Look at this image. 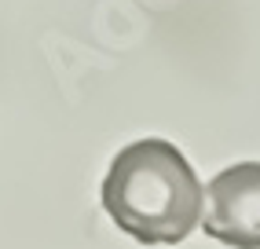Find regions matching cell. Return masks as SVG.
<instances>
[{"instance_id":"cell-1","label":"cell","mask_w":260,"mask_h":249,"mask_svg":"<svg viewBox=\"0 0 260 249\" xmlns=\"http://www.w3.org/2000/svg\"><path fill=\"white\" fill-rule=\"evenodd\" d=\"M205 191L169 139L128 143L103 180V209L143 245H176L202 224Z\"/></svg>"},{"instance_id":"cell-2","label":"cell","mask_w":260,"mask_h":249,"mask_svg":"<svg viewBox=\"0 0 260 249\" xmlns=\"http://www.w3.org/2000/svg\"><path fill=\"white\" fill-rule=\"evenodd\" d=\"M202 227L231 249H260V162H238L213 176Z\"/></svg>"}]
</instances>
